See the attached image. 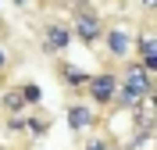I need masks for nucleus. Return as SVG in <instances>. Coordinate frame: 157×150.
Listing matches in <instances>:
<instances>
[{
	"mask_svg": "<svg viewBox=\"0 0 157 150\" xmlns=\"http://www.w3.org/2000/svg\"><path fill=\"white\" fill-rule=\"evenodd\" d=\"M64 121H68V129L71 132H86V129H93L97 125V111L89 107V104H68L64 107Z\"/></svg>",
	"mask_w": 157,
	"mask_h": 150,
	"instance_id": "7",
	"label": "nucleus"
},
{
	"mask_svg": "<svg viewBox=\"0 0 157 150\" xmlns=\"http://www.w3.org/2000/svg\"><path fill=\"white\" fill-rule=\"evenodd\" d=\"M4 129H7L11 136H21V132H25V114H7Z\"/></svg>",
	"mask_w": 157,
	"mask_h": 150,
	"instance_id": "12",
	"label": "nucleus"
},
{
	"mask_svg": "<svg viewBox=\"0 0 157 150\" xmlns=\"http://www.w3.org/2000/svg\"><path fill=\"white\" fill-rule=\"evenodd\" d=\"M114 90H118V71L114 68H100V71H93L86 79V97H89V104H97V107H111Z\"/></svg>",
	"mask_w": 157,
	"mask_h": 150,
	"instance_id": "3",
	"label": "nucleus"
},
{
	"mask_svg": "<svg viewBox=\"0 0 157 150\" xmlns=\"http://www.w3.org/2000/svg\"><path fill=\"white\" fill-rule=\"evenodd\" d=\"M7 68V54H4V50H0V71Z\"/></svg>",
	"mask_w": 157,
	"mask_h": 150,
	"instance_id": "14",
	"label": "nucleus"
},
{
	"mask_svg": "<svg viewBox=\"0 0 157 150\" xmlns=\"http://www.w3.org/2000/svg\"><path fill=\"white\" fill-rule=\"evenodd\" d=\"M68 47H71L68 21H47V25H43V36H39V50L50 54V57H61Z\"/></svg>",
	"mask_w": 157,
	"mask_h": 150,
	"instance_id": "4",
	"label": "nucleus"
},
{
	"mask_svg": "<svg viewBox=\"0 0 157 150\" xmlns=\"http://www.w3.org/2000/svg\"><path fill=\"white\" fill-rule=\"evenodd\" d=\"M154 86H157V75H150L139 61L128 57L125 68L118 71V90H114L111 107H118V111H132V107H139L143 100L154 97Z\"/></svg>",
	"mask_w": 157,
	"mask_h": 150,
	"instance_id": "1",
	"label": "nucleus"
},
{
	"mask_svg": "<svg viewBox=\"0 0 157 150\" xmlns=\"http://www.w3.org/2000/svg\"><path fill=\"white\" fill-rule=\"evenodd\" d=\"M104 50H107L111 61H128L132 57V32L121 29V25H104Z\"/></svg>",
	"mask_w": 157,
	"mask_h": 150,
	"instance_id": "5",
	"label": "nucleus"
},
{
	"mask_svg": "<svg viewBox=\"0 0 157 150\" xmlns=\"http://www.w3.org/2000/svg\"><path fill=\"white\" fill-rule=\"evenodd\" d=\"M82 150H111V140H104V136H89Z\"/></svg>",
	"mask_w": 157,
	"mask_h": 150,
	"instance_id": "13",
	"label": "nucleus"
},
{
	"mask_svg": "<svg viewBox=\"0 0 157 150\" xmlns=\"http://www.w3.org/2000/svg\"><path fill=\"white\" fill-rule=\"evenodd\" d=\"M18 90H21V97H25V104H29V107H36V104H43V90H39L36 82H21Z\"/></svg>",
	"mask_w": 157,
	"mask_h": 150,
	"instance_id": "11",
	"label": "nucleus"
},
{
	"mask_svg": "<svg viewBox=\"0 0 157 150\" xmlns=\"http://www.w3.org/2000/svg\"><path fill=\"white\" fill-rule=\"evenodd\" d=\"M25 132L32 140H43L50 132V118H39V114H25Z\"/></svg>",
	"mask_w": 157,
	"mask_h": 150,
	"instance_id": "10",
	"label": "nucleus"
},
{
	"mask_svg": "<svg viewBox=\"0 0 157 150\" xmlns=\"http://www.w3.org/2000/svg\"><path fill=\"white\" fill-rule=\"evenodd\" d=\"M0 150H11V147H4V143H0Z\"/></svg>",
	"mask_w": 157,
	"mask_h": 150,
	"instance_id": "18",
	"label": "nucleus"
},
{
	"mask_svg": "<svg viewBox=\"0 0 157 150\" xmlns=\"http://www.w3.org/2000/svg\"><path fill=\"white\" fill-rule=\"evenodd\" d=\"M11 4H14V7H29V0H11Z\"/></svg>",
	"mask_w": 157,
	"mask_h": 150,
	"instance_id": "15",
	"label": "nucleus"
},
{
	"mask_svg": "<svg viewBox=\"0 0 157 150\" xmlns=\"http://www.w3.org/2000/svg\"><path fill=\"white\" fill-rule=\"evenodd\" d=\"M132 54L139 57V64L150 71V75H157V40H154V29H143L139 36H132Z\"/></svg>",
	"mask_w": 157,
	"mask_h": 150,
	"instance_id": "6",
	"label": "nucleus"
},
{
	"mask_svg": "<svg viewBox=\"0 0 157 150\" xmlns=\"http://www.w3.org/2000/svg\"><path fill=\"white\" fill-rule=\"evenodd\" d=\"M57 79L61 86H68V90H86V79H89V71L86 68H78V64H71V61H57Z\"/></svg>",
	"mask_w": 157,
	"mask_h": 150,
	"instance_id": "8",
	"label": "nucleus"
},
{
	"mask_svg": "<svg viewBox=\"0 0 157 150\" xmlns=\"http://www.w3.org/2000/svg\"><path fill=\"white\" fill-rule=\"evenodd\" d=\"M154 4H157V0H143V7H147V11H154Z\"/></svg>",
	"mask_w": 157,
	"mask_h": 150,
	"instance_id": "16",
	"label": "nucleus"
},
{
	"mask_svg": "<svg viewBox=\"0 0 157 150\" xmlns=\"http://www.w3.org/2000/svg\"><path fill=\"white\" fill-rule=\"evenodd\" d=\"M0 107L7 111V114H25V107H29V104H25V97H21L18 86H11V90L0 93Z\"/></svg>",
	"mask_w": 157,
	"mask_h": 150,
	"instance_id": "9",
	"label": "nucleus"
},
{
	"mask_svg": "<svg viewBox=\"0 0 157 150\" xmlns=\"http://www.w3.org/2000/svg\"><path fill=\"white\" fill-rule=\"evenodd\" d=\"M111 150H128V147H125V143H111Z\"/></svg>",
	"mask_w": 157,
	"mask_h": 150,
	"instance_id": "17",
	"label": "nucleus"
},
{
	"mask_svg": "<svg viewBox=\"0 0 157 150\" xmlns=\"http://www.w3.org/2000/svg\"><path fill=\"white\" fill-rule=\"evenodd\" d=\"M71 36H75L82 47H97L100 43V36H104V18H100L93 7H82V4H75V11H71Z\"/></svg>",
	"mask_w": 157,
	"mask_h": 150,
	"instance_id": "2",
	"label": "nucleus"
}]
</instances>
